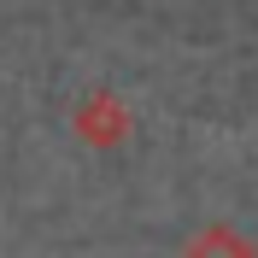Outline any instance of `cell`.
<instances>
[{
  "instance_id": "cell-1",
  "label": "cell",
  "mask_w": 258,
  "mask_h": 258,
  "mask_svg": "<svg viewBox=\"0 0 258 258\" xmlns=\"http://www.w3.org/2000/svg\"><path fill=\"white\" fill-rule=\"evenodd\" d=\"M71 129L82 135V147L112 153V147H123L129 135H135V112H129L117 94H106V88H100V94H88L77 112H71Z\"/></svg>"
},
{
  "instance_id": "cell-2",
  "label": "cell",
  "mask_w": 258,
  "mask_h": 258,
  "mask_svg": "<svg viewBox=\"0 0 258 258\" xmlns=\"http://www.w3.org/2000/svg\"><path fill=\"white\" fill-rule=\"evenodd\" d=\"M182 258H258V246L246 241L241 229H229V223H206V229L188 235Z\"/></svg>"
}]
</instances>
